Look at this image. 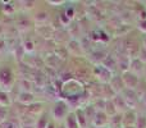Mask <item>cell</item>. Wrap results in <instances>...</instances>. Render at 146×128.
Segmentation results:
<instances>
[{"mask_svg":"<svg viewBox=\"0 0 146 128\" xmlns=\"http://www.w3.org/2000/svg\"><path fill=\"white\" fill-rule=\"evenodd\" d=\"M74 115H76V119H77L80 128L87 127V119H86V117H85V111H83V109H77V110L74 111Z\"/></svg>","mask_w":146,"mask_h":128,"instance_id":"9","label":"cell"},{"mask_svg":"<svg viewBox=\"0 0 146 128\" xmlns=\"http://www.w3.org/2000/svg\"><path fill=\"white\" fill-rule=\"evenodd\" d=\"M111 101H113L114 106H115L117 111H118L119 114H123V113H126L127 110H129L128 106H127V104L124 103L123 97L121 96V94H119V95H115V96H114V97L111 99Z\"/></svg>","mask_w":146,"mask_h":128,"instance_id":"7","label":"cell"},{"mask_svg":"<svg viewBox=\"0 0 146 128\" xmlns=\"http://www.w3.org/2000/svg\"><path fill=\"white\" fill-rule=\"evenodd\" d=\"M46 128H55V123H54L53 121H50L49 122V124H48V127Z\"/></svg>","mask_w":146,"mask_h":128,"instance_id":"25","label":"cell"},{"mask_svg":"<svg viewBox=\"0 0 146 128\" xmlns=\"http://www.w3.org/2000/svg\"><path fill=\"white\" fill-rule=\"evenodd\" d=\"M139 30L141 32L146 33V21H140L139 22Z\"/></svg>","mask_w":146,"mask_h":128,"instance_id":"22","label":"cell"},{"mask_svg":"<svg viewBox=\"0 0 146 128\" xmlns=\"http://www.w3.org/2000/svg\"><path fill=\"white\" fill-rule=\"evenodd\" d=\"M41 110H42V105L40 103L37 104L33 103L31 105L26 106V114H28V115H38Z\"/></svg>","mask_w":146,"mask_h":128,"instance_id":"11","label":"cell"},{"mask_svg":"<svg viewBox=\"0 0 146 128\" xmlns=\"http://www.w3.org/2000/svg\"><path fill=\"white\" fill-rule=\"evenodd\" d=\"M94 128H109V117L105 111H96L92 123Z\"/></svg>","mask_w":146,"mask_h":128,"instance_id":"4","label":"cell"},{"mask_svg":"<svg viewBox=\"0 0 146 128\" xmlns=\"http://www.w3.org/2000/svg\"><path fill=\"white\" fill-rule=\"evenodd\" d=\"M25 50L26 51H33V50H35V48H33V44L31 42V41H27V42L25 44Z\"/></svg>","mask_w":146,"mask_h":128,"instance_id":"21","label":"cell"},{"mask_svg":"<svg viewBox=\"0 0 146 128\" xmlns=\"http://www.w3.org/2000/svg\"><path fill=\"white\" fill-rule=\"evenodd\" d=\"M137 115L133 110H127L122 114V124L123 127H135L136 126Z\"/></svg>","mask_w":146,"mask_h":128,"instance_id":"6","label":"cell"},{"mask_svg":"<svg viewBox=\"0 0 146 128\" xmlns=\"http://www.w3.org/2000/svg\"><path fill=\"white\" fill-rule=\"evenodd\" d=\"M121 96L123 97L124 103L127 104V106H128L129 110L135 109L137 106V104L140 103V97H139V95L136 94L135 90H128V88H126V90L121 94Z\"/></svg>","mask_w":146,"mask_h":128,"instance_id":"1","label":"cell"},{"mask_svg":"<svg viewBox=\"0 0 146 128\" xmlns=\"http://www.w3.org/2000/svg\"><path fill=\"white\" fill-rule=\"evenodd\" d=\"M129 72H132L133 74H136L137 77H139V74H141L142 72H145L144 63H142L139 58L132 59L131 63H129Z\"/></svg>","mask_w":146,"mask_h":128,"instance_id":"8","label":"cell"},{"mask_svg":"<svg viewBox=\"0 0 146 128\" xmlns=\"http://www.w3.org/2000/svg\"><path fill=\"white\" fill-rule=\"evenodd\" d=\"M145 74H146V67H145Z\"/></svg>","mask_w":146,"mask_h":128,"instance_id":"30","label":"cell"},{"mask_svg":"<svg viewBox=\"0 0 146 128\" xmlns=\"http://www.w3.org/2000/svg\"><path fill=\"white\" fill-rule=\"evenodd\" d=\"M139 59L144 64H146V48H144V46H141V50H140V54H139Z\"/></svg>","mask_w":146,"mask_h":128,"instance_id":"19","label":"cell"},{"mask_svg":"<svg viewBox=\"0 0 146 128\" xmlns=\"http://www.w3.org/2000/svg\"><path fill=\"white\" fill-rule=\"evenodd\" d=\"M123 128H136V127H123Z\"/></svg>","mask_w":146,"mask_h":128,"instance_id":"29","label":"cell"},{"mask_svg":"<svg viewBox=\"0 0 146 128\" xmlns=\"http://www.w3.org/2000/svg\"><path fill=\"white\" fill-rule=\"evenodd\" d=\"M22 128H36L33 124H22Z\"/></svg>","mask_w":146,"mask_h":128,"instance_id":"24","label":"cell"},{"mask_svg":"<svg viewBox=\"0 0 146 128\" xmlns=\"http://www.w3.org/2000/svg\"><path fill=\"white\" fill-rule=\"evenodd\" d=\"M142 46H144V48H146V37L144 38V44H142Z\"/></svg>","mask_w":146,"mask_h":128,"instance_id":"27","label":"cell"},{"mask_svg":"<svg viewBox=\"0 0 146 128\" xmlns=\"http://www.w3.org/2000/svg\"><path fill=\"white\" fill-rule=\"evenodd\" d=\"M49 117L48 114H42V115H40L37 119H36V128H46L49 124Z\"/></svg>","mask_w":146,"mask_h":128,"instance_id":"15","label":"cell"},{"mask_svg":"<svg viewBox=\"0 0 146 128\" xmlns=\"http://www.w3.org/2000/svg\"><path fill=\"white\" fill-rule=\"evenodd\" d=\"M83 111H85V117H86V119H87V122L88 123H92L94 118H95V115H96V109L94 108V105L86 106V108L83 109Z\"/></svg>","mask_w":146,"mask_h":128,"instance_id":"14","label":"cell"},{"mask_svg":"<svg viewBox=\"0 0 146 128\" xmlns=\"http://www.w3.org/2000/svg\"><path fill=\"white\" fill-rule=\"evenodd\" d=\"M136 128H146V117H137V121H136Z\"/></svg>","mask_w":146,"mask_h":128,"instance_id":"18","label":"cell"},{"mask_svg":"<svg viewBox=\"0 0 146 128\" xmlns=\"http://www.w3.org/2000/svg\"><path fill=\"white\" fill-rule=\"evenodd\" d=\"M35 18L37 22H46V21L49 19V14L46 12H38Z\"/></svg>","mask_w":146,"mask_h":128,"instance_id":"17","label":"cell"},{"mask_svg":"<svg viewBox=\"0 0 146 128\" xmlns=\"http://www.w3.org/2000/svg\"><path fill=\"white\" fill-rule=\"evenodd\" d=\"M0 104L1 105H7V104H9V99H8V95L5 92H0Z\"/></svg>","mask_w":146,"mask_h":128,"instance_id":"20","label":"cell"},{"mask_svg":"<svg viewBox=\"0 0 146 128\" xmlns=\"http://www.w3.org/2000/svg\"><path fill=\"white\" fill-rule=\"evenodd\" d=\"M104 111L108 114V117H113V115H115V114L118 113L111 100H106V103H105V110H104Z\"/></svg>","mask_w":146,"mask_h":128,"instance_id":"16","label":"cell"},{"mask_svg":"<svg viewBox=\"0 0 146 128\" xmlns=\"http://www.w3.org/2000/svg\"><path fill=\"white\" fill-rule=\"evenodd\" d=\"M64 126H66V128H80L77 119H76L74 113H69L68 115H67V118H66V123H64Z\"/></svg>","mask_w":146,"mask_h":128,"instance_id":"13","label":"cell"},{"mask_svg":"<svg viewBox=\"0 0 146 128\" xmlns=\"http://www.w3.org/2000/svg\"><path fill=\"white\" fill-rule=\"evenodd\" d=\"M68 104L66 103V101L60 100L58 101V103L54 105L53 108V117L55 121H63L64 118H67V115H68Z\"/></svg>","mask_w":146,"mask_h":128,"instance_id":"2","label":"cell"},{"mask_svg":"<svg viewBox=\"0 0 146 128\" xmlns=\"http://www.w3.org/2000/svg\"><path fill=\"white\" fill-rule=\"evenodd\" d=\"M141 99H142V103H144V104H146V94H145L144 96H142Z\"/></svg>","mask_w":146,"mask_h":128,"instance_id":"26","label":"cell"},{"mask_svg":"<svg viewBox=\"0 0 146 128\" xmlns=\"http://www.w3.org/2000/svg\"><path fill=\"white\" fill-rule=\"evenodd\" d=\"M109 128H123V124H122V114L117 113L115 115L109 117Z\"/></svg>","mask_w":146,"mask_h":128,"instance_id":"10","label":"cell"},{"mask_svg":"<svg viewBox=\"0 0 146 128\" xmlns=\"http://www.w3.org/2000/svg\"><path fill=\"white\" fill-rule=\"evenodd\" d=\"M109 86H110L111 90H113L117 95L122 94L124 90H126V86H124V83H123L122 76H115V77H111L110 82H109Z\"/></svg>","mask_w":146,"mask_h":128,"instance_id":"5","label":"cell"},{"mask_svg":"<svg viewBox=\"0 0 146 128\" xmlns=\"http://www.w3.org/2000/svg\"><path fill=\"white\" fill-rule=\"evenodd\" d=\"M122 80H123L126 88H128V90H135L140 85V78L132 72H129V70L122 73Z\"/></svg>","mask_w":146,"mask_h":128,"instance_id":"3","label":"cell"},{"mask_svg":"<svg viewBox=\"0 0 146 128\" xmlns=\"http://www.w3.org/2000/svg\"><path fill=\"white\" fill-rule=\"evenodd\" d=\"M19 103H22V104H25V106H28V105H31V104H33V95L31 92H21V95H19Z\"/></svg>","mask_w":146,"mask_h":128,"instance_id":"12","label":"cell"},{"mask_svg":"<svg viewBox=\"0 0 146 128\" xmlns=\"http://www.w3.org/2000/svg\"><path fill=\"white\" fill-rule=\"evenodd\" d=\"M5 127H8V128H17V124L14 123V122H12V121H8L7 123L4 124Z\"/></svg>","mask_w":146,"mask_h":128,"instance_id":"23","label":"cell"},{"mask_svg":"<svg viewBox=\"0 0 146 128\" xmlns=\"http://www.w3.org/2000/svg\"><path fill=\"white\" fill-rule=\"evenodd\" d=\"M58 128H66V126H64V124H60V126H59Z\"/></svg>","mask_w":146,"mask_h":128,"instance_id":"28","label":"cell"}]
</instances>
